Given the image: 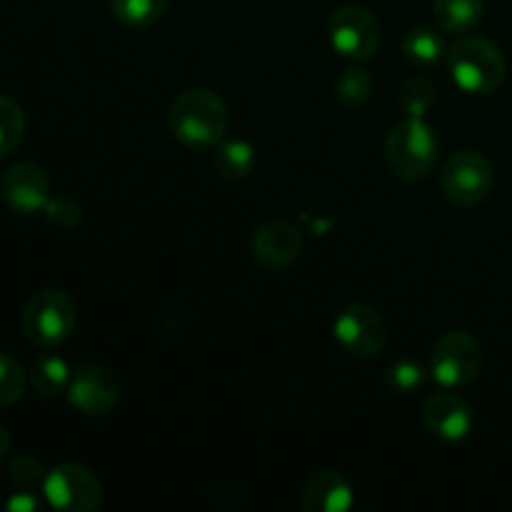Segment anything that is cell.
I'll use <instances>...</instances> for the list:
<instances>
[{
  "instance_id": "cell-1",
  "label": "cell",
  "mask_w": 512,
  "mask_h": 512,
  "mask_svg": "<svg viewBox=\"0 0 512 512\" xmlns=\"http://www.w3.org/2000/svg\"><path fill=\"white\" fill-rule=\"evenodd\" d=\"M170 130L188 148H213L228 133L230 115L223 98L208 88H190L170 105Z\"/></svg>"
},
{
  "instance_id": "cell-2",
  "label": "cell",
  "mask_w": 512,
  "mask_h": 512,
  "mask_svg": "<svg viewBox=\"0 0 512 512\" xmlns=\"http://www.w3.org/2000/svg\"><path fill=\"white\" fill-rule=\"evenodd\" d=\"M453 83L468 95H493L503 85L508 65L495 43L480 35H463L448 48Z\"/></svg>"
},
{
  "instance_id": "cell-3",
  "label": "cell",
  "mask_w": 512,
  "mask_h": 512,
  "mask_svg": "<svg viewBox=\"0 0 512 512\" xmlns=\"http://www.w3.org/2000/svg\"><path fill=\"white\" fill-rule=\"evenodd\" d=\"M438 153L440 140L425 118H405L390 130L385 140V160L390 170L408 183L428 178L438 163Z\"/></svg>"
},
{
  "instance_id": "cell-4",
  "label": "cell",
  "mask_w": 512,
  "mask_h": 512,
  "mask_svg": "<svg viewBox=\"0 0 512 512\" xmlns=\"http://www.w3.org/2000/svg\"><path fill=\"white\" fill-rule=\"evenodd\" d=\"M75 300L60 288L38 290L23 310V333L35 348H58L75 328Z\"/></svg>"
},
{
  "instance_id": "cell-5",
  "label": "cell",
  "mask_w": 512,
  "mask_h": 512,
  "mask_svg": "<svg viewBox=\"0 0 512 512\" xmlns=\"http://www.w3.org/2000/svg\"><path fill=\"white\" fill-rule=\"evenodd\" d=\"M483 368V345L468 330H450L435 343L430 375L438 385L453 390L473 383Z\"/></svg>"
},
{
  "instance_id": "cell-6",
  "label": "cell",
  "mask_w": 512,
  "mask_h": 512,
  "mask_svg": "<svg viewBox=\"0 0 512 512\" xmlns=\"http://www.w3.org/2000/svg\"><path fill=\"white\" fill-rule=\"evenodd\" d=\"M493 165L478 150H460L455 153L448 163L443 165L440 173V185L450 203L460 205V208H473L488 200L493 193Z\"/></svg>"
},
{
  "instance_id": "cell-7",
  "label": "cell",
  "mask_w": 512,
  "mask_h": 512,
  "mask_svg": "<svg viewBox=\"0 0 512 512\" xmlns=\"http://www.w3.org/2000/svg\"><path fill=\"white\" fill-rule=\"evenodd\" d=\"M43 495L50 508L65 512H93L103 503L98 478L78 463L55 465L50 473H45Z\"/></svg>"
},
{
  "instance_id": "cell-8",
  "label": "cell",
  "mask_w": 512,
  "mask_h": 512,
  "mask_svg": "<svg viewBox=\"0 0 512 512\" xmlns=\"http://www.w3.org/2000/svg\"><path fill=\"white\" fill-rule=\"evenodd\" d=\"M333 333L335 340L343 345L345 353L360 360H370L380 355L385 343H388L385 320L380 318L378 310L365 303H353L340 310L333 323Z\"/></svg>"
},
{
  "instance_id": "cell-9",
  "label": "cell",
  "mask_w": 512,
  "mask_h": 512,
  "mask_svg": "<svg viewBox=\"0 0 512 512\" xmlns=\"http://www.w3.org/2000/svg\"><path fill=\"white\" fill-rule=\"evenodd\" d=\"M328 35L335 53L350 60H368L380 48V23L363 5H345L335 10Z\"/></svg>"
},
{
  "instance_id": "cell-10",
  "label": "cell",
  "mask_w": 512,
  "mask_h": 512,
  "mask_svg": "<svg viewBox=\"0 0 512 512\" xmlns=\"http://www.w3.org/2000/svg\"><path fill=\"white\" fill-rule=\"evenodd\" d=\"M68 403L83 415H105L118 405V378L103 365H80L73 370L68 390Z\"/></svg>"
},
{
  "instance_id": "cell-11",
  "label": "cell",
  "mask_w": 512,
  "mask_h": 512,
  "mask_svg": "<svg viewBox=\"0 0 512 512\" xmlns=\"http://www.w3.org/2000/svg\"><path fill=\"white\" fill-rule=\"evenodd\" d=\"M250 253L260 268L278 273L290 268L303 253V235L285 220H268L258 225L250 238Z\"/></svg>"
},
{
  "instance_id": "cell-12",
  "label": "cell",
  "mask_w": 512,
  "mask_h": 512,
  "mask_svg": "<svg viewBox=\"0 0 512 512\" xmlns=\"http://www.w3.org/2000/svg\"><path fill=\"white\" fill-rule=\"evenodd\" d=\"M0 198L20 215L43 213L50 203V180L35 163H15L0 178Z\"/></svg>"
},
{
  "instance_id": "cell-13",
  "label": "cell",
  "mask_w": 512,
  "mask_h": 512,
  "mask_svg": "<svg viewBox=\"0 0 512 512\" xmlns=\"http://www.w3.org/2000/svg\"><path fill=\"white\" fill-rule=\"evenodd\" d=\"M425 428L435 438L445 443H460L468 438L475 428V418L470 405L453 393H438L425 403L423 408Z\"/></svg>"
},
{
  "instance_id": "cell-14",
  "label": "cell",
  "mask_w": 512,
  "mask_h": 512,
  "mask_svg": "<svg viewBox=\"0 0 512 512\" xmlns=\"http://www.w3.org/2000/svg\"><path fill=\"white\" fill-rule=\"evenodd\" d=\"M355 505V493L348 478L338 470H318L310 475L300 493L305 512H345Z\"/></svg>"
},
{
  "instance_id": "cell-15",
  "label": "cell",
  "mask_w": 512,
  "mask_h": 512,
  "mask_svg": "<svg viewBox=\"0 0 512 512\" xmlns=\"http://www.w3.org/2000/svg\"><path fill=\"white\" fill-rule=\"evenodd\" d=\"M435 20L443 30L455 35L473 33L485 13L483 0H433Z\"/></svg>"
},
{
  "instance_id": "cell-16",
  "label": "cell",
  "mask_w": 512,
  "mask_h": 512,
  "mask_svg": "<svg viewBox=\"0 0 512 512\" xmlns=\"http://www.w3.org/2000/svg\"><path fill=\"white\" fill-rule=\"evenodd\" d=\"M28 378L40 398H58V395H63L68 390L73 370H70V365L60 355L45 353L40 358H35Z\"/></svg>"
},
{
  "instance_id": "cell-17",
  "label": "cell",
  "mask_w": 512,
  "mask_h": 512,
  "mask_svg": "<svg viewBox=\"0 0 512 512\" xmlns=\"http://www.w3.org/2000/svg\"><path fill=\"white\" fill-rule=\"evenodd\" d=\"M403 55L415 68H433L448 55V48L438 30L413 28L403 40Z\"/></svg>"
},
{
  "instance_id": "cell-18",
  "label": "cell",
  "mask_w": 512,
  "mask_h": 512,
  "mask_svg": "<svg viewBox=\"0 0 512 512\" xmlns=\"http://www.w3.org/2000/svg\"><path fill=\"white\" fill-rule=\"evenodd\" d=\"M255 165V148L248 140H225L218 145L215 153V168L220 178L225 180H243L248 178Z\"/></svg>"
},
{
  "instance_id": "cell-19",
  "label": "cell",
  "mask_w": 512,
  "mask_h": 512,
  "mask_svg": "<svg viewBox=\"0 0 512 512\" xmlns=\"http://www.w3.org/2000/svg\"><path fill=\"white\" fill-rule=\"evenodd\" d=\"M168 0H110V10L120 23L130 28H145L163 18Z\"/></svg>"
},
{
  "instance_id": "cell-20",
  "label": "cell",
  "mask_w": 512,
  "mask_h": 512,
  "mask_svg": "<svg viewBox=\"0 0 512 512\" xmlns=\"http://www.w3.org/2000/svg\"><path fill=\"white\" fill-rule=\"evenodd\" d=\"M435 103H438V93L428 78L415 75V78L405 80L400 88V108H403L405 118H428Z\"/></svg>"
},
{
  "instance_id": "cell-21",
  "label": "cell",
  "mask_w": 512,
  "mask_h": 512,
  "mask_svg": "<svg viewBox=\"0 0 512 512\" xmlns=\"http://www.w3.org/2000/svg\"><path fill=\"white\" fill-rule=\"evenodd\" d=\"M335 95L340 98V103L348 105V108H360L370 100L373 95V78L365 68L360 65H348L343 73L335 80Z\"/></svg>"
},
{
  "instance_id": "cell-22",
  "label": "cell",
  "mask_w": 512,
  "mask_h": 512,
  "mask_svg": "<svg viewBox=\"0 0 512 512\" xmlns=\"http://www.w3.org/2000/svg\"><path fill=\"white\" fill-rule=\"evenodd\" d=\"M25 115L15 100L0 95V158L15 153L23 143Z\"/></svg>"
},
{
  "instance_id": "cell-23",
  "label": "cell",
  "mask_w": 512,
  "mask_h": 512,
  "mask_svg": "<svg viewBox=\"0 0 512 512\" xmlns=\"http://www.w3.org/2000/svg\"><path fill=\"white\" fill-rule=\"evenodd\" d=\"M425 378H428V373H425L423 365H420L418 360H410V358H403L398 360V363L390 365L388 375H385L388 388L393 390L395 395L418 393V390L425 385Z\"/></svg>"
},
{
  "instance_id": "cell-24",
  "label": "cell",
  "mask_w": 512,
  "mask_h": 512,
  "mask_svg": "<svg viewBox=\"0 0 512 512\" xmlns=\"http://www.w3.org/2000/svg\"><path fill=\"white\" fill-rule=\"evenodd\" d=\"M28 375L23 365L8 353H0V405H13L23 398Z\"/></svg>"
},
{
  "instance_id": "cell-25",
  "label": "cell",
  "mask_w": 512,
  "mask_h": 512,
  "mask_svg": "<svg viewBox=\"0 0 512 512\" xmlns=\"http://www.w3.org/2000/svg\"><path fill=\"white\" fill-rule=\"evenodd\" d=\"M8 478L10 483L18 485L20 490H33L35 485H43L45 473L43 465H40L38 460L30 458V455H20V458H15L13 463H10Z\"/></svg>"
},
{
  "instance_id": "cell-26",
  "label": "cell",
  "mask_w": 512,
  "mask_h": 512,
  "mask_svg": "<svg viewBox=\"0 0 512 512\" xmlns=\"http://www.w3.org/2000/svg\"><path fill=\"white\" fill-rule=\"evenodd\" d=\"M45 218L50 220V223H55L58 228H73V225H78L80 220V208L73 203V200H65V198H58L53 200L50 198V203L45 205Z\"/></svg>"
},
{
  "instance_id": "cell-27",
  "label": "cell",
  "mask_w": 512,
  "mask_h": 512,
  "mask_svg": "<svg viewBox=\"0 0 512 512\" xmlns=\"http://www.w3.org/2000/svg\"><path fill=\"white\" fill-rule=\"evenodd\" d=\"M40 500L35 498V493L30 490H20V493H13L8 500H5V510L8 512H35L40 510Z\"/></svg>"
},
{
  "instance_id": "cell-28",
  "label": "cell",
  "mask_w": 512,
  "mask_h": 512,
  "mask_svg": "<svg viewBox=\"0 0 512 512\" xmlns=\"http://www.w3.org/2000/svg\"><path fill=\"white\" fill-rule=\"evenodd\" d=\"M8 450H10V433H8V428H5V425H0V463L5 460Z\"/></svg>"
}]
</instances>
